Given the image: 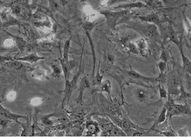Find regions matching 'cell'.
I'll return each mask as SVG.
<instances>
[{
  "label": "cell",
  "instance_id": "1",
  "mask_svg": "<svg viewBox=\"0 0 191 137\" xmlns=\"http://www.w3.org/2000/svg\"><path fill=\"white\" fill-rule=\"evenodd\" d=\"M131 12L130 10H125L120 12H111L108 10H104L100 12L105 16L107 19L108 24L112 29H115L117 22L119 19L128 15Z\"/></svg>",
  "mask_w": 191,
  "mask_h": 137
},
{
  "label": "cell",
  "instance_id": "2",
  "mask_svg": "<svg viewBox=\"0 0 191 137\" xmlns=\"http://www.w3.org/2000/svg\"><path fill=\"white\" fill-rule=\"evenodd\" d=\"M141 32L148 38L158 40L159 38V34L158 31L157 26L152 24H148L139 27Z\"/></svg>",
  "mask_w": 191,
  "mask_h": 137
},
{
  "label": "cell",
  "instance_id": "3",
  "mask_svg": "<svg viewBox=\"0 0 191 137\" xmlns=\"http://www.w3.org/2000/svg\"><path fill=\"white\" fill-rule=\"evenodd\" d=\"M188 115L191 116V110L187 105H180L175 103L173 109L170 112L167 113V116L169 118H171L173 116L176 115Z\"/></svg>",
  "mask_w": 191,
  "mask_h": 137
},
{
  "label": "cell",
  "instance_id": "4",
  "mask_svg": "<svg viewBox=\"0 0 191 137\" xmlns=\"http://www.w3.org/2000/svg\"><path fill=\"white\" fill-rule=\"evenodd\" d=\"M136 18L139 19L142 21L152 24L162 28L160 18L158 15L156 13H151L146 16H136Z\"/></svg>",
  "mask_w": 191,
  "mask_h": 137
},
{
  "label": "cell",
  "instance_id": "5",
  "mask_svg": "<svg viewBox=\"0 0 191 137\" xmlns=\"http://www.w3.org/2000/svg\"><path fill=\"white\" fill-rule=\"evenodd\" d=\"M127 74L130 76L131 78L134 79H138V80H142L144 82H151V83H154V82H159V77H156V78H154V77H145L139 73L136 72V71L133 70V69H131L129 71H126Z\"/></svg>",
  "mask_w": 191,
  "mask_h": 137
},
{
  "label": "cell",
  "instance_id": "6",
  "mask_svg": "<svg viewBox=\"0 0 191 137\" xmlns=\"http://www.w3.org/2000/svg\"><path fill=\"white\" fill-rule=\"evenodd\" d=\"M167 111V108H165V106H164V107L162 108L161 113H159V114L158 116V117L155 119L153 125L149 129H148V132L154 130L156 126H158L160 124H162V123H164L166 120Z\"/></svg>",
  "mask_w": 191,
  "mask_h": 137
},
{
  "label": "cell",
  "instance_id": "7",
  "mask_svg": "<svg viewBox=\"0 0 191 137\" xmlns=\"http://www.w3.org/2000/svg\"><path fill=\"white\" fill-rule=\"evenodd\" d=\"M135 44L139 51L140 55L145 56L148 53V46L146 40L143 38H140L135 41Z\"/></svg>",
  "mask_w": 191,
  "mask_h": 137
},
{
  "label": "cell",
  "instance_id": "8",
  "mask_svg": "<svg viewBox=\"0 0 191 137\" xmlns=\"http://www.w3.org/2000/svg\"><path fill=\"white\" fill-rule=\"evenodd\" d=\"M134 95L137 99L140 102H145L148 98V94L147 91L143 88H138L134 92Z\"/></svg>",
  "mask_w": 191,
  "mask_h": 137
},
{
  "label": "cell",
  "instance_id": "9",
  "mask_svg": "<svg viewBox=\"0 0 191 137\" xmlns=\"http://www.w3.org/2000/svg\"><path fill=\"white\" fill-rule=\"evenodd\" d=\"M43 59H44V57L38 56L36 53H31V54L26 55L24 57H20V58L18 59L17 60H19V61L27 62H29L31 63H33L37 62L39 60H41Z\"/></svg>",
  "mask_w": 191,
  "mask_h": 137
},
{
  "label": "cell",
  "instance_id": "10",
  "mask_svg": "<svg viewBox=\"0 0 191 137\" xmlns=\"http://www.w3.org/2000/svg\"><path fill=\"white\" fill-rule=\"evenodd\" d=\"M180 50L182 61H183V70L190 76H191V62L184 56L181 46L179 47Z\"/></svg>",
  "mask_w": 191,
  "mask_h": 137
},
{
  "label": "cell",
  "instance_id": "11",
  "mask_svg": "<svg viewBox=\"0 0 191 137\" xmlns=\"http://www.w3.org/2000/svg\"><path fill=\"white\" fill-rule=\"evenodd\" d=\"M83 10H84V13L87 15L88 19H89L90 22H91V21L95 20V19H97L98 18L99 15L101 14V13H98L96 12H94L92 9V8L90 6H88V5L84 6V7L83 8Z\"/></svg>",
  "mask_w": 191,
  "mask_h": 137
},
{
  "label": "cell",
  "instance_id": "12",
  "mask_svg": "<svg viewBox=\"0 0 191 137\" xmlns=\"http://www.w3.org/2000/svg\"><path fill=\"white\" fill-rule=\"evenodd\" d=\"M32 76L33 77L42 81L45 80L48 78L46 71L43 69V68H37L33 71Z\"/></svg>",
  "mask_w": 191,
  "mask_h": 137
},
{
  "label": "cell",
  "instance_id": "13",
  "mask_svg": "<svg viewBox=\"0 0 191 137\" xmlns=\"http://www.w3.org/2000/svg\"><path fill=\"white\" fill-rule=\"evenodd\" d=\"M1 114L4 116L6 118L9 119L10 120H15L16 122H18V120L19 118H24V117L20 116V115H18V114H15L14 113H12V112L9 111L8 110L4 108L3 107V106L1 107Z\"/></svg>",
  "mask_w": 191,
  "mask_h": 137
},
{
  "label": "cell",
  "instance_id": "14",
  "mask_svg": "<svg viewBox=\"0 0 191 137\" xmlns=\"http://www.w3.org/2000/svg\"><path fill=\"white\" fill-rule=\"evenodd\" d=\"M167 35V37L170 39V41L174 42L179 47H180L181 46V45L180 44V42H179V40L177 38V35H176L175 31L172 28V27H168Z\"/></svg>",
  "mask_w": 191,
  "mask_h": 137
},
{
  "label": "cell",
  "instance_id": "15",
  "mask_svg": "<svg viewBox=\"0 0 191 137\" xmlns=\"http://www.w3.org/2000/svg\"><path fill=\"white\" fill-rule=\"evenodd\" d=\"M90 85L85 77H84L80 83V86H79V91H80V94L79 96V101L82 102V95L84 90L88 88H89Z\"/></svg>",
  "mask_w": 191,
  "mask_h": 137
},
{
  "label": "cell",
  "instance_id": "16",
  "mask_svg": "<svg viewBox=\"0 0 191 137\" xmlns=\"http://www.w3.org/2000/svg\"><path fill=\"white\" fill-rule=\"evenodd\" d=\"M147 7L146 5L142 3H132V4H126V5H123V6H120L115 9H132L133 8H142Z\"/></svg>",
  "mask_w": 191,
  "mask_h": 137
},
{
  "label": "cell",
  "instance_id": "17",
  "mask_svg": "<svg viewBox=\"0 0 191 137\" xmlns=\"http://www.w3.org/2000/svg\"><path fill=\"white\" fill-rule=\"evenodd\" d=\"M101 90L102 92H107L109 95H111V83L109 80H105L102 82L100 85Z\"/></svg>",
  "mask_w": 191,
  "mask_h": 137
},
{
  "label": "cell",
  "instance_id": "18",
  "mask_svg": "<svg viewBox=\"0 0 191 137\" xmlns=\"http://www.w3.org/2000/svg\"><path fill=\"white\" fill-rule=\"evenodd\" d=\"M35 25H37L38 28H41L44 31H49L50 30L51 25L50 22L48 19H47L46 21L39 22L35 24Z\"/></svg>",
  "mask_w": 191,
  "mask_h": 137
},
{
  "label": "cell",
  "instance_id": "19",
  "mask_svg": "<svg viewBox=\"0 0 191 137\" xmlns=\"http://www.w3.org/2000/svg\"><path fill=\"white\" fill-rule=\"evenodd\" d=\"M71 38H69L65 42L64 45V48H63V60L66 63H68V57H69V47L71 44Z\"/></svg>",
  "mask_w": 191,
  "mask_h": 137
},
{
  "label": "cell",
  "instance_id": "20",
  "mask_svg": "<svg viewBox=\"0 0 191 137\" xmlns=\"http://www.w3.org/2000/svg\"><path fill=\"white\" fill-rule=\"evenodd\" d=\"M5 65H6L7 67L11 68V69L13 70H19L21 68L23 67V65L22 64L21 62H17V61H7Z\"/></svg>",
  "mask_w": 191,
  "mask_h": 137
},
{
  "label": "cell",
  "instance_id": "21",
  "mask_svg": "<svg viewBox=\"0 0 191 137\" xmlns=\"http://www.w3.org/2000/svg\"><path fill=\"white\" fill-rule=\"evenodd\" d=\"M12 36L14 38V40H15L16 45L18 46V47L21 50H23V49H24V47L26 44V42L24 40V39L22 37H19V36H14V35H12Z\"/></svg>",
  "mask_w": 191,
  "mask_h": 137
},
{
  "label": "cell",
  "instance_id": "22",
  "mask_svg": "<svg viewBox=\"0 0 191 137\" xmlns=\"http://www.w3.org/2000/svg\"><path fill=\"white\" fill-rule=\"evenodd\" d=\"M87 128L88 132L91 134H97L99 131V129L98 125L93 123H88L87 125Z\"/></svg>",
  "mask_w": 191,
  "mask_h": 137
},
{
  "label": "cell",
  "instance_id": "23",
  "mask_svg": "<svg viewBox=\"0 0 191 137\" xmlns=\"http://www.w3.org/2000/svg\"><path fill=\"white\" fill-rule=\"evenodd\" d=\"M157 67L159 70L160 76H162L167 68V63L165 61L161 60L157 63Z\"/></svg>",
  "mask_w": 191,
  "mask_h": 137
},
{
  "label": "cell",
  "instance_id": "24",
  "mask_svg": "<svg viewBox=\"0 0 191 137\" xmlns=\"http://www.w3.org/2000/svg\"><path fill=\"white\" fill-rule=\"evenodd\" d=\"M129 49V50L134 53V54H136V55H139L140 54L139 53V51L137 47V46L136 44H135V43H131V42H129L128 43V45H127Z\"/></svg>",
  "mask_w": 191,
  "mask_h": 137
},
{
  "label": "cell",
  "instance_id": "25",
  "mask_svg": "<svg viewBox=\"0 0 191 137\" xmlns=\"http://www.w3.org/2000/svg\"><path fill=\"white\" fill-rule=\"evenodd\" d=\"M159 96L160 98L161 99H167V96H168V93L164 87L161 85H159Z\"/></svg>",
  "mask_w": 191,
  "mask_h": 137
},
{
  "label": "cell",
  "instance_id": "26",
  "mask_svg": "<svg viewBox=\"0 0 191 137\" xmlns=\"http://www.w3.org/2000/svg\"><path fill=\"white\" fill-rule=\"evenodd\" d=\"M52 68L53 69V76L56 77H58L60 76L61 74V70L58 65L52 64Z\"/></svg>",
  "mask_w": 191,
  "mask_h": 137
},
{
  "label": "cell",
  "instance_id": "27",
  "mask_svg": "<svg viewBox=\"0 0 191 137\" xmlns=\"http://www.w3.org/2000/svg\"><path fill=\"white\" fill-rule=\"evenodd\" d=\"M156 131L159 132L161 134H162L165 136H177V135H176V133L174 132L171 129H168L164 131H160V130H156Z\"/></svg>",
  "mask_w": 191,
  "mask_h": 137
},
{
  "label": "cell",
  "instance_id": "28",
  "mask_svg": "<svg viewBox=\"0 0 191 137\" xmlns=\"http://www.w3.org/2000/svg\"><path fill=\"white\" fill-rule=\"evenodd\" d=\"M177 134L179 136H190V135L187 132V127H185L183 129H180L178 130Z\"/></svg>",
  "mask_w": 191,
  "mask_h": 137
},
{
  "label": "cell",
  "instance_id": "29",
  "mask_svg": "<svg viewBox=\"0 0 191 137\" xmlns=\"http://www.w3.org/2000/svg\"><path fill=\"white\" fill-rule=\"evenodd\" d=\"M183 18H184V25L186 27V28L187 29V31L189 34H191V23L190 22V21L188 20V19L186 17L185 15H183Z\"/></svg>",
  "mask_w": 191,
  "mask_h": 137
},
{
  "label": "cell",
  "instance_id": "30",
  "mask_svg": "<svg viewBox=\"0 0 191 137\" xmlns=\"http://www.w3.org/2000/svg\"><path fill=\"white\" fill-rule=\"evenodd\" d=\"M15 41L14 40L8 38L4 41V45L7 47H12L15 45Z\"/></svg>",
  "mask_w": 191,
  "mask_h": 137
},
{
  "label": "cell",
  "instance_id": "31",
  "mask_svg": "<svg viewBox=\"0 0 191 137\" xmlns=\"http://www.w3.org/2000/svg\"><path fill=\"white\" fill-rule=\"evenodd\" d=\"M42 102H43V99H41L40 98H34L31 100V103L32 105H38Z\"/></svg>",
  "mask_w": 191,
  "mask_h": 137
},
{
  "label": "cell",
  "instance_id": "32",
  "mask_svg": "<svg viewBox=\"0 0 191 137\" xmlns=\"http://www.w3.org/2000/svg\"><path fill=\"white\" fill-rule=\"evenodd\" d=\"M15 98H16V93L13 91H11L7 95V99L9 101H13L15 99Z\"/></svg>",
  "mask_w": 191,
  "mask_h": 137
},
{
  "label": "cell",
  "instance_id": "33",
  "mask_svg": "<svg viewBox=\"0 0 191 137\" xmlns=\"http://www.w3.org/2000/svg\"><path fill=\"white\" fill-rule=\"evenodd\" d=\"M53 38H54V35L50 34L48 36H46V37H44L42 38L40 40L43 41H48L52 40L53 39Z\"/></svg>",
  "mask_w": 191,
  "mask_h": 137
},
{
  "label": "cell",
  "instance_id": "34",
  "mask_svg": "<svg viewBox=\"0 0 191 137\" xmlns=\"http://www.w3.org/2000/svg\"><path fill=\"white\" fill-rule=\"evenodd\" d=\"M102 78H103V76H101V74H99V70H98V74H97L96 76H95V80H96V82H97L98 84L101 85V83H102Z\"/></svg>",
  "mask_w": 191,
  "mask_h": 137
},
{
  "label": "cell",
  "instance_id": "35",
  "mask_svg": "<svg viewBox=\"0 0 191 137\" xmlns=\"http://www.w3.org/2000/svg\"><path fill=\"white\" fill-rule=\"evenodd\" d=\"M107 60L109 63H113L115 61V57L112 54L108 53L107 55Z\"/></svg>",
  "mask_w": 191,
  "mask_h": 137
},
{
  "label": "cell",
  "instance_id": "36",
  "mask_svg": "<svg viewBox=\"0 0 191 137\" xmlns=\"http://www.w3.org/2000/svg\"><path fill=\"white\" fill-rule=\"evenodd\" d=\"M11 60H13V59L10 56H6V57L2 56L1 57V62H6V61H11Z\"/></svg>",
  "mask_w": 191,
  "mask_h": 137
},
{
  "label": "cell",
  "instance_id": "37",
  "mask_svg": "<svg viewBox=\"0 0 191 137\" xmlns=\"http://www.w3.org/2000/svg\"><path fill=\"white\" fill-rule=\"evenodd\" d=\"M43 121H44V123L47 125H51L52 124V122L50 121L48 118H45L44 120H43Z\"/></svg>",
  "mask_w": 191,
  "mask_h": 137
},
{
  "label": "cell",
  "instance_id": "38",
  "mask_svg": "<svg viewBox=\"0 0 191 137\" xmlns=\"http://www.w3.org/2000/svg\"><path fill=\"white\" fill-rule=\"evenodd\" d=\"M57 1L63 6H65L67 3L66 0H57Z\"/></svg>",
  "mask_w": 191,
  "mask_h": 137
},
{
  "label": "cell",
  "instance_id": "39",
  "mask_svg": "<svg viewBox=\"0 0 191 137\" xmlns=\"http://www.w3.org/2000/svg\"><path fill=\"white\" fill-rule=\"evenodd\" d=\"M8 120H1V125H3V126H4V125H6L7 123H8Z\"/></svg>",
  "mask_w": 191,
  "mask_h": 137
},
{
  "label": "cell",
  "instance_id": "40",
  "mask_svg": "<svg viewBox=\"0 0 191 137\" xmlns=\"http://www.w3.org/2000/svg\"><path fill=\"white\" fill-rule=\"evenodd\" d=\"M190 41H191V38H190ZM186 46H187V47H189V49H191V46H189L188 44H186Z\"/></svg>",
  "mask_w": 191,
  "mask_h": 137
},
{
  "label": "cell",
  "instance_id": "41",
  "mask_svg": "<svg viewBox=\"0 0 191 137\" xmlns=\"http://www.w3.org/2000/svg\"><path fill=\"white\" fill-rule=\"evenodd\" d=\"M81 1H87V0H81Z\"/></svg>",
  "mask_w": 191,
  "mask_h": 137
}]
</instances>
